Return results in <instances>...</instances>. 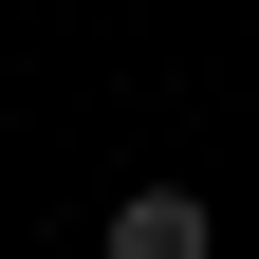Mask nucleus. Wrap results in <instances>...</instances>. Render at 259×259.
<instances>
[{
  "label": "nucleus",
  "instance_id": "nucleus-1",
  "mask_svg": "<svg viewBox=\"0 0 259 259\" xmlns=\"http://www.w3.org/2000/svg\"><path fill=\"white\" fill-rule=\"evenodd\" d=\"M111 259H222L204 185H130V204H111Z\"/></svg>",
  "mask_w": 259,
  "mask_h": 259
}]
</instances>
